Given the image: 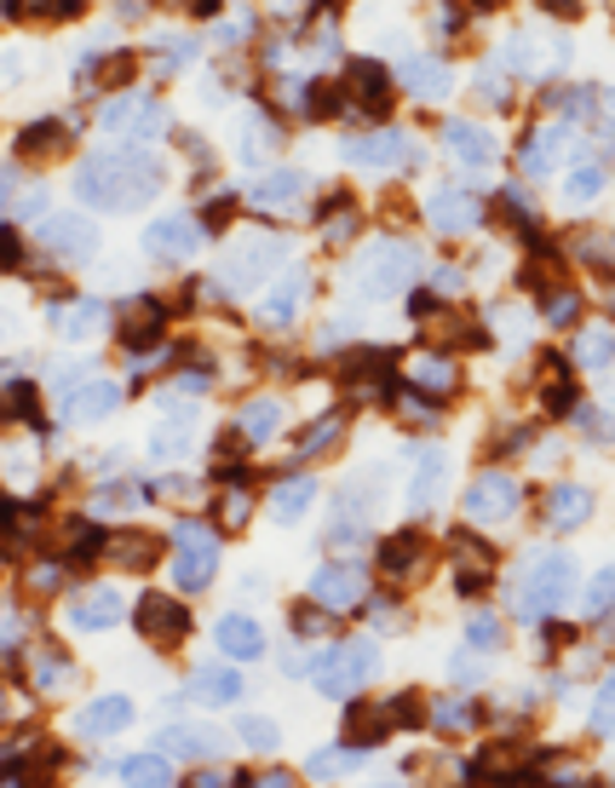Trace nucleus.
Segmentation results:
<instances>
[{
	"label": "nucleus",
	"instance_id": "nucleus-13",
	"mask_svg": "<svg viewBox=\"0 0 615 788\" xmlns=\"http://www.w3.org/2000/svg\"><path fill=\"white\" fill-rule=\"evenodd\" d=\"M432 225H438L443 236L478 231V225H483V201L466 196V190H443V196H432Z\"/></svg>",
	"mask_w": 615,
	"mask_h": 788
},
{
	"label": "nucleus",
	"instance_id": "nucleus-56",
	"mask_svg": "<svg viewBox=\"0 0 615 788\" xmlns=\"http://www.w3.org/2000/svg\"><path fill=\"white\" fill-rule=\"evenodd\" d=\"M438 719H443V725H466V719H471V709H466V702H443Z\"/></svg>",
	"mask_w": 615,
	"mask_h": 788
},
{
	"label": "nucleus",
	"instance_id": "nucleus-28",
	"mask_svg": "<svg viewBox=\"0 0 615 788\" xmlns=\"http://www.w3.org/2000/svg\"><path fill=\"white\" fill-rule=\"evenodd\" d=\"M299 196H305V173H294V168H282V173H271V178H259V185H254L259 208H294Z\"/></svg>",
	"mask_w": 615,
	"mask_h": 788
},
{
	"label": "nucleus",
	"instance_id": "nucleus-32",
	"mask_svg": "<svg viewBox=\"0 0 615 788\" xmlns=\"http://www.w3.org/2000/svg\"><path fill=\"white\" fill-rule=\"evenodd\" d=\"M282 145V133H276V121H265V115H248V127H242V161H265Z\"/></svg>",
	"mask_w": 615,
	"mask_h": 788
},
{
	"label": "nucleus",
	"instance_id": "nucleus-16",
	"mask_svg": "<svg viewBox=\"0 0 615 788\" xmlns=\"http://www.w3.org/2000/svg\"><path fill=\"white\" fill-rule=\"evenodd\" d=\"M455 564H466V570H460V593H483L489 581H495V553H489L478 535L455 530Z\"/></svg>",
	"mask_w": 615,
	"mask_h": 788
},
{
	"label": "nucleus",
	"instance_id": "nucleus-39",
	"mask_svg": "<svg viewBox=\"0 0 615 788\" xmlns=\"http://www.w3.org/2000/svg\"><path fill=\"white\" fill-rule=\"evenodd\" d=\"M541 311H546V322H576V317H581V299H576V288L552 282V288L541 294Z\"/></svg>",
	"mask_w": 615,
	"mask_h": 788
},
{
	"label": "nucleus",
	"instance_id": "nucleus-51",
	"mask_svg": "<svg viewBox=\"0 0 615 788\" xmlns=\"http://www.w3.org/2000/svg\"><path fill=\"white\" fill-rule=\"evenodd\" d=\"M219 524H224V530H242V524H248V501H242V495H224Z\"/></svg>",
	"mask_w": 615,
	"mask_h": 788
},
{
	"label": "nucleus",
	"instance_id": "nucleus-7",
	"mask_svg": "<svg viewBox=\"0 0 615 788\" xmlns=\"http://www.w3.org/2000/svg\"><path fill=\"white\" fill-rule=\"evenodd\" d=\"M138 633H145L156 651H173V644L190 633V611L168 593H145L138 599Z\"/></svg>",
	"mask_w": 615,
	"mask_h": 788
},
{
	"label": "nucleus",
	"instance_id": "nucleus-55",
	"mask_svg": "<svg viewBox=\"0 0 615 788\" xmlns=\"http://www.w3.org/2000/svg\"><path fill=\"white\" fill-rule=\"evenodd\" d=\"M0 266H17V231L0 225Z\"/></svg>",
	"mask_w": 615,
	"mask_h": 788
},
{
	"label": "nucleus",
	"instance_id": "nucleus-24",
	"mask_svg": "<svg viewBox=\"0 0 615 788\" xmlns=\"http://www.w3.org/2000/svg\"><path fill=\"white\" fill-rule=\"evenodd\" d=\"M190 697L208 702V709H224V702L242 697V679H236V668H196L190 674Z\"/></svg>",
	"mask_w": 615,
	"mask_h": 788
},
{
	"label": "nucleus",
	"instance_id": "nucleus-22",
	"mask_svg": "<svg viewBox=\"0 0 615 788\" xmlns=\"http://www.w3.org/2000/svg\"><path fill=\"white\" fill-rule=\"evenodd\" d=\"M110 558L121 564V570H150V564L161 558V541L156 535H138V530H121V535H104Z\"/></svg>",
	"mask_w": 615,
	"mask_h": 788
},
{
	"label": "nucleus",
	"instance_id": "nucleus-3",
	"mask_svg": "<svg viewBox=\"0 0 615 788\" xmlns=\"http://www.w3.org/2000/svg\"><path fill=\"white\" fill-rule=\"evenodd\" d=\"M415 271H420L415 242H374V248H368V259H362L357 294H368V299H392V294H403L408 282H415Z\"/></svg>",
	"mask_w": 615,
	"mask_h": 788
},
{
	"label": "nucleus",
	"instance_id": "nucleus-5",
	"mask_svg": "<svg viewBox=\"0 0 615 788\" xmlns=\"http://www.w3.org/2000/svg\"><path fill=\"white\" fill-rule=\"evenodd\" d=\"M276 259H282V236H259V242H236L231 254H224V288L231 294H248V288H259L265 276L276 271Z\"/></svg>",
	"mask_w": 615,
	"mask_h": 788
},
{
	"label": "nucleus",
	"instance_id": "nucleus-33",
	"mask_svg": "<svg viewBox=\"0 0 615 788\" xmlns=\"http://www.w3.org/2000/svg\"><path fill=\"white\" fill-rule=\"evenodd\" d=\"M299 299H305V271L282 276V288L265 294V317H271V322H288V317L299 311Z\"/></svg>",
	"mask_w": 615,
	"mask_h": 788
},
{
	"label": "nucleus",
	"instance_id": "nucleus-17",
	"mask_svg": "<svg viewBox=\"0 0 615 788\" xmlns=\"http://www.w3.org/2000/svg\"><path fill=\"white\" fill-rule=\"evenodd\" d=\"M47 248L52 254H64V259H87L93 248H98V236L87 231V219H75V213H58V219H47Z\"/></svg>",
	"mask_w": 615,
	"mask_h": 788
},
{
	"label": "nucleus",
	"instance_id": "nucleus-19",
	"mask_svg": "<svg viewBox=\"0 0 615 788\" xmlns=\"http://www.w3.org/2000/svg\"><path fill=\"white\" fill-rule=\"evenodd\" d=\"M161 749L184 754V760H213L219 754V731L213 725H168V731H161Z\"/></svg>",
	"mask_w": 615,
	"mask_h": 788
},
{
	"label": "nucleus",
	"instance_id": "nucleus-45",
	"mask_svg": "<svg viewBox=\"0 0 615 788\" xmlns=\"http://www.w3.org/2000/svg\"><path fill=\"white\" fill-rule=\"evenodd\" d=\"M138 110H145V98L127 93V98H115V104H110L104 115H98V121H104V127L115 133V127H133V115H138Z\"/></svg>",
	"mask_w": 615,
	"mask_h": 788
},
{
	"label": "nucleus",
	"instance_id": "nucleus-6",
	"mask_svg": "<svg viewBox=\"0 0 615 788\" xmlns=\"http://www.w3.org/2000/svg\"><path fill=\"white\" fill-rule=\"evenodd\" d=\"M173 570H179V588H184V593L208 588L213 570H219V547H213V535L201 530V524H190V518L179 524V564H173Z\"/></svg>",
	"mask_w": 615,
	"mask_h": 788
},
{
	"label": "nucleus",
	"instance_id": "nucleus-26",
	"mask_svg": "<svg viewBox=\"0 0 615 788\" xmlns=\"http://www.w3.org/2000/svg\"><path fill=\"white\" fill-rule=\"evenodd\" d=\"M121 403V392L110 386V380H93V386H81V392H70V403H64V415L70 420H104L110 409Z\"/></svg>",
	"mask_w": 615,
	"mask_h": 788
},
{
	"label": "nucleus",
	"instance_id": "nucleus-20",
	"mask_svg": "<svg viewBox=\"0 0 615 788\" xmlns=\"http://www.w3.org/2000/svg\"><path fill=\"white\" fill-rule=\"evenodd\" d=\"M352 93H357V104L374 115V121L392 110V87H385V70L368 64V58H357V64H352Z\"/></svg>",
	"mask_w": 615,
	"mask_h": 788
},
{
	"label": "nucleus",
	"instance_id": "nucleus-9",
	"mask_svg": "<svg viewBox=\"0 0 615 788\" xmlns=\"http://www.w3.org/2000/svg\"><path fill=\"white\" fill-rule=\"evenodd\" d=\"M512 513H518V483H512L506 472H483L466 490V518L471 524H506Z\"/></svg>",
	"mask_w": 615,
	"mask_h": 788
},
{
	"label": "nucleus",
	"instance_id": "nucleus-4",
	"mask_svg": "<svg viewBox=\"0 0 615 788\" xmlns=\"http://www.w3.org/2000/svg\"><path fill=\"white\" fill-rule=\"evenodd\" d=\"M380 674V651L368 639H352V644H334L322 662H317V691L322 697H352L357 685H368Z\"/></svg>",
	"mask_w": 615,
	"mask_h": 788
},
{
	"label": "nucleus",
	"instance_id": "nucleus-57",
	"mask_svg": "<svg viewBox=\"0 0 615 788\" xmlns=\"http://www.w3.org/2000/svg\"><path fill=\"white\" fill-rule=\"evenodd\" d=\"M322 628V611H299V633H317Z\"/></svg>",
	"mask_w": 615,
	"mask_h": 788
},
{
	"label": "nucleus",
	"instance_id": "nucleus-52",
	"mask_svg": "<svg viewBox=\"0 0 615 788\" xmlns=\"http://www.w3.org/2000/svg\"><path fill=\"white\" fill-rule=\"evenodd\" d=\"M35 674H40V685H58V679H64V674H70V662H64V656H58V651H47V656H40V662H35Z\"/></svg>",
	"mask_w": 615,
	"mask_h": 788
},
{
	"label": "nucleus",
	"instance_id": "nucleus-36",
	"mask_svg": "<svg viewBox=\"0 0 615 788\" xmlns=\"http://www.w3.org/2000/svg\"><path fill=\"white\" fill-rule=\"evenodd\" d=\"M184 443H190V415H168V420L150 432V455H179Z\"/></svg>",
	"mask_w": 615,
	"mask_h": 788
},
{
	"label": "nucleus",
	"instance_id": "nucleus-50",
	"mask_svg": "<svg viewBox=\"0 0 615 788\" xmlns=\"http://www.w3.org/2000/svg\"><path fill=\"white\" fill-rule=\"evenodd\" d=\"M610 702H615V685L604 679V685H599V702H592V731H599V737H610Z\"/></svg>",
	"mask_w": 615,
	"mask_h": 788
},
{
	"label": "nucleus",
	"instance_id": "nucleus-58",
	"mask_svg": "<svg viewBox=\"0 0 615 788\" xmlns=\"http://www.w3.org/2000/svg\"><path fill=\"white\" fill-rule=\"evenodd\" d=\"M12 201V173H0V208Z\"/></svg>",
	"mask_w": 615,
	"mask_h": 788
},
{
	"label": "nucleus",
	"instance_id": "nucleus-10",
	"mask_svg": "<svg viewBox=\"0 0 615 788\" xmlns=\"http://www.w3.org/2000/svg\"><path fill=\"white\" fill-rule=\"evenodd\" d=\"M345 161H357V168H420V156L408 150V138H397V133L345 138Z\"/></svg>",
	"mask_w": 615,
	"mask_h": 788
},
{
	"label": "nucleus",
	"instance_id": "nucleus-8",
	"mask_svg": "<svg viewBox=\"0 0 615 788\" xmlns=\"http://www.w3.org/2000/svg\"><path fill=\"white\" fill-rule=\"evenodd\" d=\"M311 593H317L322 611H357L362 593H368V576H362V564L340 558V564H322L311 576Z\"/></svg>",
	"mask_w": 615,
	"mask_h": 788
},
{
	"label": "nucleus",
	"instance_id": "nucleus-15",
	"mask_svg": "<svg viewBox=\"0 0 615 788\" xmlns=\"http://www.w3.org/2000/svg\"><path fill=\"white\" fill-rule=\"evenodd\" d=\"M70 621L81 633H104V628H121L127 621V604H121L110 588H98V593H87L81 604H70Z\"/></svg>",
	"mask_w": 615,
	"mask_h": 788
},
{
	"label": "nucleus",
	"instance_id": "nucleus-49",
	"mask_svg": "<svg viewBox=\"0 0 615 788\" xmlns=\"http://www.w3.org/2000/svg\"><path fill=\"white\" fill-rule=\"evenodd\" d=\"M610 588H615V576H610V570L592 576V599H587V611H592V616H610Z\"/></svg>",
	"mask_w": 615,
	"mask_h": 788
},
{
	"label": "nucleus",
	"instance_id": "nucleus-40",
	"mask_svg": "<svg viewBox=\"0 0 615 788\" xmlns=\"http://www.w3.org/2000/svg\"><path fill=\"white\" fill-rule=\"evenodd\" d=\"M276 427H282V403H271V397H259L254 409L242 415V432H248V438H271Z\"/></svg>",
	"mask_w": 615,
	"mask_h": 788
},
{
	"label": "nucleus",
	"instance_id": "nucleus-11",
	"mask_svg": "<svg viewBox=\"0 0 615 788\" xmlns=\"http://www.w3.org/2000/svg\"><path fill=\"white\" fill-rule=\"evenodd\" d=\"M145 248H150L156 259H190V254L201 248V231H196L184 213H173V219H156V225L145 231Z\"/></svg>",
	"mask_w": 615,
	"mask_h": 788
},
{
	"label": "nucleus",
	"instance_id": "nucleus-46",
	"mask_svg": "<svg viewBox=\"0 0 615 788\" xmlns=\"http://www.w3.org/2000/svg\"><path fill=\"white\" fill-rule=\"evenodd\" d=\"M581 362H592V369H610V329H599V334L581 340Z\"/></svg>",
	"mask_w": 615,
	"mask_h": 788
},
{
	"label": "nucleus",
	"instance_id": "nucleus-27",
	"mask_svg": "<svg viewBox=\"0 0 615 788\" xmlns=\"http://www.w3.org/2000/svg\"><path fill=\"white\" fill-rule=\"evenodd\" d=\"M420 553H426V541L420 530H397V535H385L380 541V564L392 576H408V570H420Z\"/></svg>",
	"mask_w": 615,
	"mask_h": 788
},
{
	"label": "nucleus",
	"instance_id": "nucleus-41",
	"mask_svg": "<svg viewBox=\"0 0 615 788\" xmlns=\"http://www.w3.org/2000/svg\"><path fill=\"white\" fill-rule=\"evenodd\" d=\"M236 737L248 742V749H259V754H265V749H276V742H282V731H276L271 719H259V714H248V719H242V725H236Z\"/></svg>",
	"mask_w": 615,
	"mask_h": 788
},
{
	"label": "nucleus",
	"instance_id": "nucleus-34",
	"mask_svg": "<svg viewBox=\"0 0 615 788\" xmlns=\"http://www.w3.org/2000/svg\"><path fill=\"white\" fill-rule=\"evenodd\" d=\"M121 340H127L133 352H138V346H156V340H161V306H150V299H145V306L133 311V322L121 329Z\"/></svg>",
	"mask_w": 615,
	"mask_h": 788
},
{
	"label": "nucleus",
	"instance_id": "nucleus-37",
	"mask_svg": "<svg viewBox=\"0 0 615 788\" xmlns=\"http://www.w3.org/2000/svg\"><path fill=\"white\" fill-rule=\"evenodd\" d=\"M121 777L127 783H173V765L161 760V754H133V760H121Z\"/></svg>",
	"mask_w": 615,
	"mask_h": 788
},
{
	"label": "nucleus",
	"instance_id": "nucleus-31",
	"mask_svg": "<svg viewBox=\"0 0 615 788\" xmlns=\"http://www.w3.org/2000/svg\"><path fill=\"white\" fill-rule=\"evenodd\" d=\"M317 501V478H288L276 490V518L282 524H294V518H305V507Z\"/></svg>",
	"mask_w": 615,
	"mask_h": 788
},
{
	"label": "nucleus",
	"instance_id": "nucleus-38",
	"mask_svg": "<svg viewBox=\"0 0 615 788\" xmlns=\"http://www.w3.org/2000/svg\"><path fill=\"white\" fill-rule=\"evenodd\" d=\"M392 362H397V352H352V357H345V374H352V380H385V374H392Z\"/></svg>",
	"mask_w": 615,
	"mask_h": 788
},
{
	"label": "nucleus",
	"instance_id": "nucleus-21",
	"mask_svg": "<svg viewBox=\"0 0 615 788\" xmlns=\"http://www.w3.org/2000/svg\"><path fill=\"white\" fill-rule=\"evenodd\" d=\"M592 513V495L581 490V483H558V490L546 495V524L552 530H576V524H587Z\"/></svg>",
	"mask_w": 615,
	"mask_h": 788
},
{
	"label": "nucleus",
	"instance_id": "nucleus-25",
	"mask_svg": "<svg viewBox=\"0 0 615 788\" xmlns=\"http://www.w3.org/2000/svg\"><path fill=\"white\" fill-rule=\"evenodd\" d=\"M368 513H374V495L345 490L340 507H334V524H328V541H352V535H362V530H368Z\"/></svg>",
	"mask_w": 615,
	"mask_h": 788
},
{
	"label": "nucleus",
	"instance_id": "nucleus-29",
	"mask_svg": "<svg viewBox=\"0 0 615 788\" xmlns=\"http://www.w3.org/2000/svg\"><path fill=\"white\" fill-rule=\"evenodd\" d=\"M403 81H408L420 98H443V93H448V64H443V58H408Z\"/></svg>",
	"mask_w": 615,
	"mask_h": 788
},
{
	"label": "nucleus",
	"instance_id": "nucleus-47",
	"mask_svg": "<svg viewBox=\"0 0 615 788\" xmlns=\"http://www.w3.org/2000/svg\"><path fill=\"white\" fill-rule=\"evenodd\" d=\"M466 639L478 644V651H495V639H501V621H495V616H478V621H471V628H466Z\"/></svg>",
	"mask_w": 615,
	"mask_h": 788
},
{
	"label": "nucleus",
	"instance_id": "nucleus-12",
	"mask_svg": "<svg viewBox=\"0 0 615 788\" xmlns=\"http://www.w3.org/2000/svg\"><path fill=\"white\" fill-rule=\"evenodd\" d=\"M448 490V455L443 450H420L415 455V483H408V501H415V513L438 507Z\"/></svg>",
	"mask_w": 615,
	"mask_h": 788
},
{
	"label": "nucleus",
	"instance_id": "nucleus-35",
	"mask_svg": "<svg viewBox=\"0 0 615 788\" xmlns=\"http://www.w3.org/2000/svg\"><path fill=\"white\" fill-rule=\"evenodd\" d=\"M17 150L24 156H58L64 150V127H58V121H35V127H24V138H17Z\"/></svg>",
	"mask_w": 615,
	"mask_h": 788
},
{
	"label": "nucleus",
	"instance_id": "nucleus-1",
	"mask_svg": "<svg viewBox=\"0 0 615 788\" xmlns=\"http://www.w3.org/2000/svg\"><path fill=\"white\" fill-rule=\"evenodd\" d=\"M156 190H161V168L138 150H98L81 168V185H75V196L98 213H133Z\"/></svg>",
	"mask_w": 615,
	"mask_h": 788
},
{
	"label": "nucleus",
	"instance_id": "nucleus-23",
	"mask_svg": "<svg viewBox=\"0 0 615 788\" xmlns=\"http://www.w3.org/2000/svg\"><path fill=\"white\" fill-rule=\"evenodd\" d=\"M81 731L87 737H110V731H121V725H133V702L127 697H98L93 709H81Z\"/></svg>",
	"mask_w": 615,
	"mask_h": 788
},
{
	"label": "nucleus",
	"instance_id": "nucleus-2",
	"mask_svg": "<svg viewBox=\"0 0 615 788\" xmlns=\"http://www.w3.org/2000/svg\"><path fill=\"white\" fill-rule=\"evenodd\" d=\"M569 588H576V564H569V553L536 558L524 570V581H518V616H552L569 599Z\"/></svg>",
	"mask_w": 615,
	"mask_h": 788
},
{
	"label": "nucleus",
	"instance_id": "nucleus-44",
	"mask_svg": "<svg viewBox=\"0 0 615 788\" xmlns=\"http://www.w3.org/2000/svg\"><path fill=\"white\" fill-rule=\"evenodd\" d=\"M564 190L576 196V201H592V196L604 190V168H576V173H569V185H564Z\"/></svg>",
	"mask_w": 615,
	"mask_h": 788
},
{
	"label": "nucleus",
	"instance_id": "nucleus-18",
	"mask_svg": "<svg viewBox=\"0 0 615 788\" xmlns=\"http://www.w3.org/2000/svg\"><path fill=\"white\" fill-rule=\"evenodd\" d=\"M219 651L231 656V662H254V656H265V633H259V621H254V616H224V621H219Z\"/></svg>",
	"mask_w": 615,
	"mask_h": 788
},
{
	"label": "nucleus",
	"instance_id": "nucleus-14",
	"mask_svg": "<svg viewBox=\"0 0 615 788\" xmlns=\"http://www.w3.org/2000/svg\"><path fill=\"white\" fill-rule=\"evenodd\" d=\"M443 138H448V156L460 161V168H495V138H489L483 127H471V121H448L443 127Z\"/></svg>",
	"mask_w": 615,
	"mask_h": 788
},
{
	"label": "nucleus",
	"instance_id": "nucleus-48",
	"mask_svg": "<svg viewBox=\"0 0 615 788\" xmlns=\"http://www.w3.org/2000/svg\"><path fill=\"white\" fill-rule=\"evenodd\" d=\"M305 93H311V98H305V110H311V115H334L340 110V87H322V81H317V87H305Z\"/></svg>",
	"mask_w": 615,
	"mask_h": 788
},
{
	"label": "nucleus",
	"instance_id": "nucleus-30",
	"mask_svg": "<svg viewBox=\"0 0 615 788\" xmlns=\"http://www.w3.org/2000/svg\"><path fill=\"white\" fill-rule=\"evenodd\" d=\"M415 386L432 397V403H443V397H455V386H460V369L448 357H432V362H420L415 369Z\"/></svg>",
	"mask_w": 615,
	"mask_h": 788
},
{
	"label": "nucleus",
	"instance_id": "nucleus-42",
	"mask_svg": "<svg viewBox=\"0 0 615 788\" xmlns=\"http://www.w3.org/2000/svg\"><path fill=\"white\" fill-rule=\"evenodd\" d=\"M98 322H104V306H93V299H81V306H70V317H64V334L70 340H87Z\"/></svg>",
	"mask_w": 615,
	"mask_h": 788
},
{
	"label": "nucleus",
	"instance_id": "nucleus-54",
	"mask_svg": "<svg viewBox=\"0 0 615 788\" xmlns=\"http://www.w3.org/2000/svg\"><path fill=\"white\" fill-rule=\"evenodd\" d=\"M161 47H168V58H161V64H190V58H196V47H190V40H161Z\"/></svg>",
	"mask_w": 615,
	"mask_h": 788
},
{
	"label": "nucleus",
	"instance_id": "nucleus-53",
	"mask_svg": "<svg viewBox=\"0 0 615 788\" xmlns=\"http://www.w3.org/2000/svg\"><path fill=\"white\" fill-rule=\"evenodd\" d=\"M231 213H236V196H219L213 208L201 213V225H208V231H219V225H231Z\"/></svg>",
	"mask_w": 615,
	"mask_h": 788
},
{
	"label": "nucleus",
	"instance_id": "nucleus-43",
	"mask_svg": "<svg viewBox=\"0 0 615 788\" xmlns=\"http://www.w3.org/2000/svg\"><path fill=\"white\" fill-rule=\"evenodd\" d=\"M362 754H368V749H357V742H352V749H317V754H311V772H317V777L345 772V765H357Z\"/></svg>",
	"mask_w": 615,
	"mask_h": 788
}]
</instances>
